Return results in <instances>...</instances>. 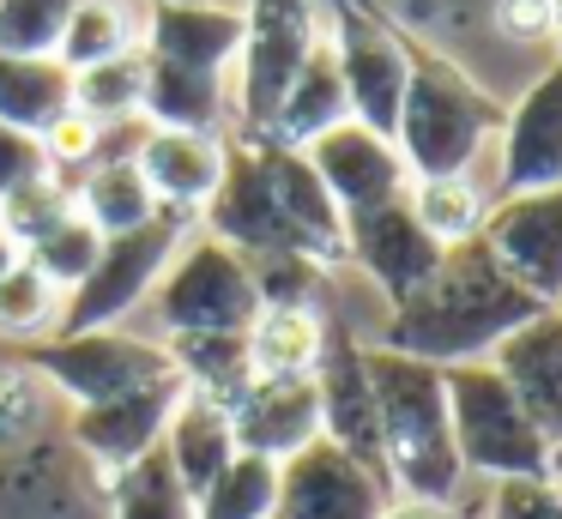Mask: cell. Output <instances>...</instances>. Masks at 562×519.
I'll list each match as a JSON object with an SVG mask.
<instances>
[{
	"label": "cell",
	"instance_id": "cell-1",
	"mask_svg": "<svg viewBox=\"0 0 562 519\" xmlns=\"http://www.w3.org/2000/svg\"><path fill=\"white\" fill-rule=\"evenodd\" d=\"M544 302H532L502 260L484 248V241H453L441 248V260L429 266V278L412 290L405 302L387 308V326H381L375 345L400 350V357L436 362V369H453V362H490V350L526 326Z\"/></svg>",
	"mask_w": 562,
	"mask_h": 519
},
{
	"label": "cell",
	"instance_id": "cell-2",
	"mask_svg": "<svg viewBox=\"0 0 562 519\" xmlns=\"http://www.w3.org/2000/svg\"><path fill=\"white\" fill-rule=\"evenodd\" d=\"M369 386H375V422H381V471H387L393 495L453 507L465 465L453 453V417H448L441 369L369 345Z\"/></svg>",
	"mask_w": 562,
	"mask_h": 519
},
{
	"label": "cell",
	"instance_id": "cell-3",
	"mask_svg": "<svg viewBox=\"0 0 562 519\" xmlns=\"http://www.w3.org/2000/svg\"><path fill=\"white\" fill-rule=\"evenodd\" d=\"M502 133V103L441 48L412 43L405 72V103L393 121V151L405 157L412 181L472 176L477 151H490Z\"/></svg>",
	"mask_w": 562,
	"mask_h": 519
},
{
	"label": "cell",
	"instance_id": "cell-4",
	"mask_svg": "<svg viewBox=\"0 0 562 519\" xmlns=\"http://www.w3.org/2000/svg\"><path fill=\"white\" fill-rule=\"evenodd\" d=\"M441 386H448L453 453H460L465 477H544L550 441L538 435V422L526 417L514 386L490 362H453V369H441Z\"/></svg>",
	"mask_w": 562,
	"mask_h": 519
},
{
	"label": "cell",
	"instance_id": "cell-5",
	"mask_svg": "<svg viewBox=\"0 0 562 519\" xmlns=\"http://www.w3.org/2000/svg\"><path fill=\"white\" fill-rule=\"evenodd\" d=\"M243 55H236V97H231V139H272L284 91L296 84L303 60L321 43L315 0H248L243 7Z\"/></svg>",
	"mask_w": 562,
	"mask_h": 519
},
{
	"label": "cell",
	"instance_id": "cell-6",
	"mask_svg": "<svg viewBox=\"0 0 562 519\" xmlns=\"http://www.w3.org/2000/svg\"><path fill=\"white\" fill-rule=\"evenodd\" d=\"M327 19V48L339 60L351 121L393 139V121L405 103V72H412V36L375 7V0H315Z\"/></svg>",
	"mask_w": 562,
	"mask_h": 519
},
{
	"label": "cell",
	"instance_id": "cell-7",
	"mask_svg": "<svg viewBox=\"0 0 562 519\" xmlns=\"http://www.w3.org/2000/svg\"><path fill=\"white\" fill-rule=\"evenodd\" d=\"M19 362L31 374L49 381L55 398H67L74 410L110 405L122 393H139L151 381H170V357L164 345L122 332V326H98V332H49L37 345H19Z\"/></svg>",
	"mask_w": 562,
	"mask_h": 519
},
{
	"label": "cell",
	"instance_id": "cell-8",
	"mask_svg": "<svg viewBox=\"0 0 562 519\" xmlns=\"http://www.w3.org/2000/svg\"><path fill=\"white\" fill-rule=\"evenodd\" d=\"M164 338L182 332H248L260 314V290H255V266L236 248L212 236H188L182 253L170 260V272L151 290Z\"/></svg>",
	"mask_w": 562,
	"mask_h": 519
},
{
	"label": "cell",
	"instance_id": "cell-9",
	"mask_svg": "<svg viewBox=\"0 0 562 519\" xmlns=\"http://www.w3.org/2000/svg\"><path fill=\"white\" fill-rule=\"evenodd\" d=\"M188 229H194L188 212H158L151 224L127 229V236H103L98 266L61 308V332H98V326H115L122 314H134L182 253Z\"/></svg>",
	"mask_w": 562,
	"mask_h": 519
},
{
	"label": "cell",
	"instance_id": "cell-10",
	"mask_svg": "<svg viewBox=\"0 0 562 519\" xmlns=\"http://www.w3.org/2000/svg\"><path fill=\"white\" fill-rule=\"evenodd\" d=\"M477 241L496 253L502 272L532 302H544V308L562 302V188L490 200Z\"/></svg>",
	"mask_w": 562,
	"mask_h": 519
},
{
	"label": "cell",
	"instance_id": "cell-11",
	"mask_svg": "<svg viewBox=\"0 0 562 519\" xmlns=\"http://www.w3.org/2000/svg\"><path fill=\"white\" fill-rule=\"evenodd\" d=\"M393 501V483L351 459L333 441H308L279 465V507L272 519H381Z\"/></svg>",
	"mask_w": 562,
	"mask_h": 519
},
{
	"label": "cell",
	"instance_id": "cell-12",
	"mask_svg": "<svg viewBox=\"0 0 562 519\" xmlns=\"http://www.w3.org/2000/svg\"><path fill=\"white\" fill-rule=\"evenodd\" d=\"M562 188V60H550L514 103H502L496 133V200Z\"/></svg>",
	"mask_w": 562,
	"mask_h": 519
},
{
	"label": "cell",
	"instance_id": "cell-13",
	"mask_svg": "<svg viewBox=\"0 0 562 519\" xmlns=\"http://www.w3.org/2000/svg\"><path fill=\"white\" fill-rule=\"evenodd\" d=\"M315 393H321V441L345 447L351 459H363L369 471H381V422H375V386H369V345H357V332L327 314V345L315 362ZM387 477V471H381Z\"/></svg>",
	"mask_w": 562,
	"mask_h": 519
},
{
	"label": "cell",
	"instance_id": "cell-14",
	"mask_svg": "<svg viewBox=\"0 0 562 519\" xmlns=\"http://www.w3.org/2000/svg\"><path fill=\"white\" fill-rule=\"evenodd\" d=\"M303 157H308V169L321 176V188L333 193V205H339L345 217L375 212V205H393V200L412 193V169H405V157L393 151V139L369 133L363 121H339V127H327Z\"/></svg>",
	"mask_w": 562,
	"mask_h": 519
},
{
	"label": "cell",
	"instance_id": "cell-15",
	"mask_svg": "<svg viewBox=\"0 0 562 519\" xmlns=\"http://www.w3.org/2000/svg\"><path fill=\"white\" fill-rule=\"evenodd\" d=\"M345 260L363 266L369 284H375L393 308V302H405L429 278V266L441 260V241L417 224L412 193H405V200H393V205L345 217Z\"/></svg>",
	"mask_w": 562,
	"mask_h": 519
},
{
	"label": "cell",
	"instance_id": "cell-16",
	"mask_svg": "<svg viewBox=\"0 0 562 519\" xmlns=\"http://www.w3.org/2000/svg\"><path fill=\"white\" fill-rule=\"evenodd\" d=\"M243 7H224V0H158L146 7V31L139 48L151 60H170V67H194V72H231L243 55Z\"/></svg>",
	"mask_w": 562,
	"mask_h": 519
},
{
	"label": "cell",
	"instance_id": "cell-17",
	"mask_svg": "<svg viewBox=\"0 0 562 519\" xmlns=\"http://www.w3.org/2000/svg\"><path fill=\"white\" fill-rule=\"evenodd\" d=\"M231 435L236 453H255L284 465L291 453H303L308 441H321V393L315 374H291V381H248L231 398Z\"/></svg>",
	"mask_w": 562,
	"mask_h": 519
},
{
	"label": "cell",
	"instance_id": "cell-18",
	"mask_svg": "<svg viewBox=\"0 0 562 519\" xmlns=\"http://www.w3.org/2000/svg\"><path fill=\"white\" fill-rule=\"evenodd\" d=\"M490 369L514 386V398L538 422V435L550 447H562V308H538L526 326H514L490 350Z\"/></svg>",
	"mask_w": 562,
	"mask_h": 519
},
{
	"label": "cell",
	"instance_id": "cell-19",
	"mask_svg": "<svg viewBox=\"0 0 562 519\" xmlns=\"http://www.w3.org/2000/svg\"><path fill=\"white\" fill-rule=\"evenodd\" d=\"M182 393L188 386L170 374V381H151V386H139V393L110 398V405H86V410H74V441L86 447L103 471H122L164 441V422H170V410Z\"/></svg>",
	"mask_w": 562,
	"mask_h": 519
},
{
	"label": "cell",
	"instance_id": "cell-20",
	"mask_svg": "<svg viewBox=\"0 0 562 519\" xmlns=\"http://www.w3.org/2000/svg\"><path fill=\"white\" fill-rule=\"evenodd\" d=\"M224 151H231V133H164V127H146L134 163L146 176V188L158 193L164 212H188L200 217L206 200L218 193L224 181Z\"/></svg>",
	"mask_w": 562,
	"mask_h": 519
},
{
	"label": "cell",
	"instance_id": "cell-21",
	"mask_svg": "<svg viewBox=\"0 0 562 519\" xmlns=\"http://www.w3.org/2000/svg\"><path fill=\"white\" fill-rule=\"evenodd\" d=\"M164 459L176 465V477H182V489L206 495L212 477H218L224 465L236 459V435H231V410L218 405V398L206 393H182L170 410V422H164Z\"/></svg>",
	"mask_w": 562,
	"mask_h": 519
},
{
	"label": "cell",
	"instance_id": "cell-22",
	"mask_svg": "<svg viewBox=\"0 0 562 519\" xmlns=\"http://www.w3.org/2000/svg\"><path fill=\"white\" fill-rule=\"evenodd\" d=\"M139 121L164 133H218L231 121V91L218 72H194V67H170V60L146 55V97H139Z\"/></svg>",
	"mask_w": 562,
	"mask_h": 519
},
{
	"label": "cell",
	"instance_id": "cell-23",
	"mask_svg": "<svg viewBox=\"0 0 562 519\" xmlns=\"http://www.w3.org/2000/svg\"><path fill=\"white\" fill-rule=\"evenodd\" d=\"M339 121H351V103H345L339 60H333L327 36H321L315 55L303 60V72H296V84L284 91L279 121H272V139L291 145V151H308V145H315L327 127H339Z\"/></svg>",
	"mask_w": 562,
	"mask_h": 519
},
{
	"label": "cell",
	"instance_id": "cell-24",
	"mask_svg": "<svg viewBox=\"0 0 562 519\" xmlns=\"http://www.w3.org/2000/svg\"><path fill=\"white\" fill-rule=\"evenodd\" d=\"M74 109V72L55 55H0V121L25 133H49Z\"/></svg>",
	"mask_w": 562,
	"mask_h": 519
},
{
	"label": "cell",
	"instance_id": "cell-25",
	"mask_svg": "<svg viewBox=\"0 0 562 519\" xmlns=\"http://www.w3.org/2000/svg\"><path fill=\"white\" fill-rule=\"evenodd\" d=\"M321 345H327V308H260L248 326V369L255 381L315 374Z\"/></svg>",
	"mask_w": 562,
	"mask_h": 519
},
{
	"label": "cell",
	"instance_id": "cell-26",
	"mask_svg": "<svg viewBox=\"0 0 562 519\" xmlns=\"http://www.w3.org/2000/svg\"><path fill=\"white\" fill-rule=\"evenodd\" d=\"M74 205H79V217H91V224L103 229V236H127V229L151 224V217L164 212L158 193L146 188V176H139L134 157L91 163L86 176L74 181Z\"/></svg>",
	"mask_w": 562,
	"mask_h": 519
},
{
	"label": "cell",
	"instance_id": "cell-27",
	"mask_svg": "<svg viewBox=\"0 0 562 519\" xmlns=\"http://www.w3.org/2000/svg\"><path fill=\"white\" fill-rule=\"evenodd\" d=\"M164 357H170L176 381H182L188 393L218 398L224 410H231V398L255 381V369H248V332H182V338L164 345Z\"/></svg>",
	"mask_w": 562,
	"mask_h": 519
},
{
	"label": "cell",
	"instance_id": "cell-28",
	"mask_svg": "<svg viewBox=\"0 0 562 519\" xmlns=\"http://www.w3.org/2000/svg\"><path fill=\"white\" fill-rule=\"evenodd\" d=\"M139 31H146V7H134V0H79L61 31L55 60L67 72L98 67V60H115L127 48H139Z\"/></svg>",
	"mask_w": 562,
	"mask_h": 519
},
{
	"label": "cell",
	"instance_id": "cell-29",
	"mask_svg": "<svg viewBox=\"0 0 562 519\" xmlns=\"http://www.w3.org/2000/svg\"><path fill=\"white\" fill-rule=\"evenodd\" d=\"M110 514L115 519H194V495L182 489L164 447H151L146 459L110 471Z\"/></svg>",
	"mask_w": 562,
	"mask_h": 519
},
{
	"label": "cell",
	"instance_id": "cell-30",
	"mask_svg": "<svg viewBox=\"0 0 562 519\" xmlns=\"http://www.w3.org/2000/svg\"><path fill=\"white\" fill-rule=\"evenodd\" d=\"M139 97H146V48H127V55H115V60H98V67L74 72V109L91 115L98 127L134 121Z\"/></svg>",
	"mask_w": 562,
	"mask_h": 519
},
{
	"label": "cell",
	"instance_id": "cell-31",
	"mask_svg": "<svg viewBox=\"0 0 562 519\" xmlns=\"http://www.w3.org/2000/svg\"><path fill=\"white\" fill-rule=\"evenodd\" d=\"M272 507H279V465L236 453L194 501V519H272Z\"/></svg>",
	"mask_w": 562,
	"mask_h": 519
},
{
	"label": "cell",
	"instance_id": "cell-32",
	"mask_svg": "<svg viewBox=\"0 0 562 519\" xmlns=\"http://www.w3.org/2000/svg\"><path fill=\"white\" fill-rule=\"evenodd\" d=\"M412 212L441 248L453 241H472L484 229V212H490V193L477 188L472 176H441V181H412Z\"/></svg>",
	"mask_w": 562,
	"mask_h": 519
},
{
	"label": "cell",
	"instance_id": "cell-33",
	"mask_svg": "<svg viewBox=\"0 0 562 519\" xmlns=\"http://www.w3.org/2000/svg\"><path fill=\"white\" fill-rule=\"evenodd\" d=\"M61 308H67V296L31 260H19L13 272L0 278V338L37 345V338L61 332Z\"/></svg>",
	"mask_w": 562,
	"mask_h": 519
},
{
	"label": "cell",
	"instance_id": "cell-34",
	"mask_svg": "<svg viewBox=\"0 0 562 519\" xmlns=\"http://www.w3.org/2000/svg\"><path fill=\"white\" fill-rule=\"evenodd\" d=\"M55 417V393L25 362H0V453H25Z\"/></svg>",
	"mask_w": 562,
	"mask_h": 519
},
{
	"label": "cell",
	"instance_id": "cell-35",
	"mask_svg": "<svg viewBox=\"0 0 562 519\" xmlns=\"http://www.w3.org/2000/svg\"><path fill=\"white\" fill-rule=\"evenodd\" d=\"M98 253H103V229L91 224V217L74 212L67 224H55L37 248H25V260L37 266V272L61 290V296H74V290L86 284V272L98 266Z\"/></svg>",
	"mask_w": 562,
	"mask_h": 519
},
{
	"label": "cell",
	"instance_id": "cell-36",
	"mask_svg": "<svg viewBox=\"0 0 562 519\" xmlns=\"http://www.w3.org/2000/svg\"><path fill=\"white\" fill-rule=\"evenodd\" d=\"M79 205H74V188H67L61 176H37V181H25V188H13L7 200H0V229L19 241V248H37L43 236H49L55 224H67Z\"/></svg>",
	"mask_w": 562,
	"mask_h": 519
},
{
	"label": "cell",
	"instance_id": "cell-37",
	"mask_svg": "<svg viewBox=\"0 0 562 519\" xmlns=\"http://www.w3.org/2000/svg\"><path fill=\"white\" fill-rule=\"evenodd\" d=\"M79 0H0V55H55Z\"/></svg>",
	"mask_w": 562,
	"mask_h": 519
},
{
	"label": "cell",
	"instance_id": "cell-38",
	"mask_svg": "<svg viewBox=\"0 0 562 519\" xmlns=\"http://www.w3.org/2000/svg\"><path fill=\"white\" fill-rule=\"evenodd\" d=\"M248 266H255L260 308H321V296H327V266L303 260V253H267Z\"/></svg>",
	"mask_w": 562,
	"mask_h": 519
},
{
	"label": "cell",
	"instance_id": "cell-39",
	"mask_svg": "<svg viewBox=\"0 0 562 519\" xmlns=\"http://www.w3.org/2000/svg\"><path fill=\"white\" fill-rule=\"evenodd\" d=\"M484 519H562V489L544 477H508L490 483Z\"/></svg>",
	"mask_w": 562,
	"mask_h": 519
},
{
	"label": "cell",
	"instance_id": "cell-40",
	"mask_svg": "<svg viewBox=\"0 0 562 519\" xmlns=\"http://www.w3.org/2000/svg\"><path fill=\"white\" fill-rule=\"evenodd\" d=\"M37 176H49V151H43V139L0 121V200H7L13 188H25V181H37Z\"/></svg>",
	"mask_w": 562,
	"mask_h": 519
},
{
	"label": "cell",
	"instance_id": "cell-41",
	"mask_svg": "<svg viewBox=\"0 0 562 519\" xmlns=\"http://www.w3.org/2000/svg\"><path fill=\"white\" fill-rule=\"evenodd\" d=\"M496 31L508 43H550V0H496Z\"/></svg>",
	"mask_w": 562,
	"mask_h": 519
},
{
	"label": "cell",
	"instance_id": "cell-42",
	"mask_svg": "<svg viewBox=\"0 0 562 519\" xmlns=\"http://www.w3.org/2000/svg\"><path fill=\"white\" fill-rule=\"evenodd\" d=\"M381 519H460V514H453V507H441V501H412V495H393Z\"/></svg>",
	"mask_w": 562,
	"mask_h": 519
},
{
	"label": "cell",
	"instance_id": "cell-43",
	"mask_svg": "<svg viewBox=\"0 0 562 519\" xmlns=\"http://www.w3.org/2000/svg\"><path fill=\"white\" fill-rule=\"evenodd\" d=\"M19 260H25V248H19V241H13V236H7V229H0V278L13 272V266H19Z\"/></svg>",
	"mask_w": 562,
	"mask_h": 519
},
{
	"label": "cell",
	"instance_id": "cell-44",
	"mask_svg": "<svg viewBox=\"0 0 562 519\" xmlns=\"http://www.w3.org/2000/svg\"><path fill=\"white\" fill-rule=\"evenodd\" d=\"M550 48H557V60H562V0H550Z\"/></svg>",
	"mask_w": 562,
	"mask_h": 519
},
{
	"label": "cell",
	"instance_id": "cell-45",
	"mask_svg": "<svg viewBox=\"0 0 562 519\" xmlns=\"http://www.w3.org/2000/svg\"><path fill=\"white\" fill-rule=\"evenodd\" d=\"M151 7H158V0H151Z\"/></svg>",
	"mask_w": 562,
	"mask_h": 519
},
{
	"label": "cell",
	"instance_id": "cell-46",
	"mask_svg": "<svg viewBox=\"0 0 562 519\" xmlns=\"http://www.w3.org/2000/svg\"><path fill=\"white\" fill-rule=\"evenodd\" d=\"M557 308H562V302H557Z\"/></svg>",
	"mask_w": 562,
	"mask_h": 519
}]
</instances>
